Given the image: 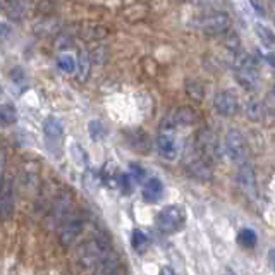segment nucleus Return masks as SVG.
Returning a JSON list of instances; mask_svg holds the SVG:
<instances>
[{"label": "nucleus", "instance_id": "f257e3e1", "mask_svg": "<svg viewBox=\"0 0 275 275\" xmlns=\"http://www.w3.org/2000/svg\"><path fill=\"white\" fill-rule=\"evenodd\" d=\"M110 251H114L112 244L109 243V239L102 238V236H95V238L88 239L86 243H83L78 249V260L85 269L92 270L103 256H107Z\"/></svg>", "mask_w": 275, "mask_h": 275}, {"label": "nucleus", "instance_id": "f03ea898", "mask_svg": "<svg viewBox=\"0 0 275 275\" xmlns=\"http://www.w3.org/2000/svg\"><path fill=\"white\" fill-rule=\"evenodd\" d=\"M258 59L251 54H241L236 59V78L244 90H255L258 85Z\"/></svg>", "mask_w": 275, "mask_h": 275}, {"label": "nucleus", "instance_id": "7ed1b4c3", "mask_svg": "<svg viewBox=\"0 0 275 275\" xmlns=\"http://www.w3.org/2000/svg\"><path fill=\"white\" fill-rule=\"evenodd\" d=\"M186 225V212L179 205H167L156 214V227L163 234H176Z\"/></svg>", "mask_w": 275, "mask_h": 275}, {"label": "nucleus", "instance_id": "20e7f679", "mask_svg": "<svg viewBox=\"0 0 275 275\" xmlns=\"http://www.w3.org/2000/svg\"><path fill=\"white\" fill-rule=\"evenodd\" d=\"M184 165H186V170L189 172V176L194 177V179L208 181L212 177V162L205 155H201V152L194 145L187 150Z\"/></svg>", "mask_w": 275, "mask_h": 275}, {"label": "nucleus", "instance_id": "39448f33", "mask_svg": "<svg viewBox=\"0 0 275 275\" xmlns=\"http://www.w3.org/2000/svg\"><path fill=\"white\" fill-rule=\"evenodd\" d=\"M85 229V220L79 214H67L61 222V232H59V241L62 246H71L72 243L81 236Z\"/></svg>", "mask_w": 275, "mask_h": 275}, {"label": "nucleus", "instance_id": "423d86ee", "mask_svg": "<svg viewBox=\"0 0 275 275\" xmlns=\"http://www.w3.org/2000/svg\"><path fill=\"white\" fill-rule=\"evenodd\" d=\"M225 153L232 162H246L248 158V146L238 129H229L225 134Z\"/></svg>", "mask_w": 275, "mask_h": 275}, {"label": "nucleus", "instance_id": "0eeeda50", "mask_svg": "<svg viewBox=\"0 0 275 275\" xmlns=\"http://www.w3.org/2000/svg\"><path fill=\"white\" fill-rule=\"evenodd\" d=\"M238 184L249 198H256V194H258V186H256L255 169H253V165L248 162V160L239 163V167H238Z\"/></svg>", "mask_w": 275, "mask_h": 275}, {"label": "nucleus", "instance_id": "6e6552de", "mask_svg": "<svg viewBox=\"0 0 275 275\" xmlns=\"http://www.w3.org/2000/svg\"><path fill=\"white\" fill-rule=\"evenodd\" d=\"M214 107L218 116L232 117L239 110V100L232 92H218L214 96Z\"/></svg>", "mask_w": 275, "mask_h": 275}, {"label": "nucleus", "instance_id": "1a4fd4ad", "mask_svg": "<svg viewBox=\"0 0 275 275\" xmlns=\"http://www.w3.org/2000/svg\"><path fill=\"white\" fill-rule=\"evenodd\" d=\"M201 30L205 34H210V36H217V34H224L225 31L231 28V19H229L227 14L217 12L212 14V16L201 19Z\"/></svg>", "mask_w": 275, "mask_h": 275}, {"label": "nucleus", "instance_id": "9d476101", "mask_svg": "<svg viewBox=\"0 0 275 275\" xmlns=\"http://www.w3.org/2000/svg\"><path fill=\"white\" fill-rule=\"evenodd\" d=\"M198 150L201 152V155H205L208 160H214L220 155V150H218V141L215 138V134L210 129H201L196 136V143H194Z\"/></svg>", "mask_w": 275, "mask_h": 275}, {"label": "nucleus", "instance_id": "9b49d317", "mask_svg": "<svg viewBox=\"0 0 275 275\" xmlns=\"http://www.w3.org/2000/svg\"><path fill=\"white\" fill-rule=\"evenodd\" d=\"M43 134L50 150H54L55 146H61L62 139H64V127H62L61 121L55 117H47V121L43 122Z\"/></svg>", "mask_w": 275, "mask_h": 275}, {"label": "nucleus", "instance_id": "f8f14e48", "mask_svg": "<svg viewBox=\"0 0 275 275\" xmlns=\"http://www.w3.org/2000/svg\"><path fill=\"white\" fill-rule=\"evenodd\" d=\"M156 150H158V155L162 158L165 160L177 158V143L172 131H165V129L160 131V134L156 136Z\"/></svg>", "mask_w": 275, "mask_h": 275}, {"label": "nucleus", "instance_id": "ddd939ff", "mask_svg": "<svg viewBox=\"0 0 275 275\" xmlns=\"http://www.w3.org/2000/svg\"><path fill=\"white\" fill-rule=\"evenodd\" d=\"M14 212V189L12 181L5 179L0 184V220H7Z\"/></svg>", "mask_w": 275, "mask_h": 275}, {"label": "nucleus", "instance_id": "4468645a", "mask_svg": "<svg viewBox=\"0 0 275 275\" xmlns=\"http://www.w3.org/2000/svg\"><path fill=\"white\" fill-rule=\"evenodd\" d=\"M121 262L117 258L116 251H110L107 256H103L98 263L92 269L93 275H119Z\"/></svg>", "mask_w": 275, "mask_h": 275}, {"label": "nucleus", "instance_id": "2eb2a0df", "mask_svg": "<svg viewBox=\"0 0 275 275\" xmlns=\"http://www.w3.org/2000/svg\"><path fill=\"white\" fill-rule=\"evenodd\" d=\"M141 194L146 203H156V201H160V198L163 196V183L158 177H150V179L145 181V184H143Z\"/></svg>", "mask_w": 275, "mask_h": 275}, {"label": "nucleus", "instance_id": "dca6fc26", "mask_svg": "<svg viewBox=\"0 0 275 275\" xmlns=\"http://www.w3.org/2000/svg\"><path fill=\"white\" fill-rule=\"evenodd\" d=\"M17 122V110L12 103H0V126L10 127Z\"/></svg>", "mask_w": 275, "mask_h": 275}, {"label": "nucleus", "instance_id": "f3484780", "mask_svg": "<svg viewBox=\"0 0 275 275\" xmlns=\"http://www.w3.org/2000/svg\"><path fill=\"white\" fill-rule=\"evenodd\" d=\"M236 239H238V244L244 249H253L258 244V236H256V232L249 227L241 229V231L238 232V238Z\"/></svg>", "mask_w": 275, "mask_h": 275}, {"label": "nucleus", "instance_id": "a211bd4d", "mask_svg": "<svg viewBox=\"0 0 275 275\" xmlns=\"http://www.w3.org/2000/svg\"><path fill=\"white\" fill-rule=\"evenodd\" d=\"M131 246H133V249L136 253H145L150 246L148 236L143 231H139V229H134L133 234H131Z\"/></svg>", "mask_w": 275, "mask_h": 275}, {"label": "nucleus", "instance_id": "6ab92c4d", "mask_svg": "<svg viewBox=\"0 0 275 275\" xmlns=\"http://www.w3.org/2000/svg\"><path fill=\"white\" fill-rule=\"evenodd\" d=\"M246 116H248V119L258 122L265 116V105H262L258 100H249L248 105H246Z\"/></svg>", "mask_w": 275, "mask_h": 275}, {"label": "nucleus", "instance_id": "aec40b11", "mask_svg": "<svg viewBox=\"0 0 275 275\" xmlns=\"http://www.w3.org/2000/svg\"><path fill=\"white\" fill-rule=\"evenodd\" d=\"M59 69L64 71L65 74H74L76 69H78V64H76V59L72 57L71 54H61L57 59Z\"/></svg>", "mask_w": 275, "mask_h": 275}, {"label": "nucleus", "instance_id": "412c9836", "mask_svg": "<svg viewBox=\"0 0 275 275\" xmlns=\"http://www.w3.org/2000/svg\"><path fill=\"white\" fill-rule=\"evenodd\" d=\"M255 30H256V34H258L260 41L263 43V47L272 48L274 47V31L270 30V28L263 26V24H256Z\"/></svg>", "mask_w": 275, "mask_h": 275}, {"label": "nucleus", "instance_id": "4be33fe9", "mask_svg": "<svg viewBox=\"0 0 275 275\" xmlns=\"http://www.w3.org/2000/svg\"><path fill=\"white\" fill-rule=\"evenodd\" d=\"M174 122V126H187V124H191L194 121V114L191 112L189 109H181L176 112V116H174V119H170Z\"/></svg>", "mask_w": 275, "mask_h": 275}, {"label": "nucleus", "instance_id": "5701e85b", "mask_svg": "<svg viewBox=\"0 0 275 275\" xmlns=\"http://www.w3.org/2000/svg\"><path fill=\"white\" fill-rule=\"evenodd\" d=\"M186 92H187V95H189L191 98L201 100V98H203L205 88L201 86L200 81H196V79H189V81L186 83Z\"/></svg>", "mask_w": 275, "mask_h": 275}, {"label": "nucleus", "instance_id": "b1692460", "mask_svg": "<svg viewBox=\"0 0 275 275\" xmlns=\"http://www.w3.org/2000/svg\"><path fill=\"white\" fill-rule=\"evenodd\" d=\"M71 156L74 158V162L78 163L79 167L88 165V155H86V152L78 145V143H72L71 145Z\"/></svg>", "mask_w": 275, "mask_h": 275}, {"label": "nucleus", "instance_id": "393cba45", "mask_svg": "<svg viewBox=\"0 0 275 275\" xmlns=\"http://www.w3.org/2000/svg\"><path fill=\"white\" fill-rule=\"evenodd\" d=\"M88 129H90V134H92V139L93 141H100V139L105 138V126H103L102 121H92V122L88 124Z\"/></svg>", "mask_w": 275, "mask_h": 275}, {"label": "nucleus", "instance_id": "a878e982", "mask_svg": "<svg viewBox=\"0 0 275 275\" xmlns=\"http://www.w3.org/2000/svg\"><path fill=\"white\" fill-rule=\"evenodd\" d=\"M131 176V179L134 181V183H143L146 177V170L143 169L141 165H138V163H131L129 165V172H127Z\"/></svg>", "mask_w": 275, "mask_h": 275}, {"label": "nucleus", "instance_id": "bb28decb", "mask_svg": "<svg viewBox=\"0 0 275 275\" xmlns=\"http://www.w3.org/2000/svg\"><path fill=\"white\" fill-rule=\"evenodd\" d=\"M90 55H88V52H83L81 54V64H79V78L85 81L86 78H88V74H90Z\"/></svg>", "mask_w": 275, "mask_h": 275}, {"label": "nucleus", "instance_id": "cd10ccee", "mask_svg": "<svg viewBox=\"0 0 275 275\" xmlns=\"http://www.w3.org/2000/svg\"><path fill=\"white\" fill-rule=\"evenodd\" d=\"M133 184H134V181L131 179L129 174H119V186H121V189L124 191V194L133 193Z\"/></svg>", "mask_w": 275, "mask_h": 275}, {"label": "nucleus", "instance_id": "c85d7f7f", "mask_svg": "<svg viewBox=\"0 0 275 275\" xmlns=\"http://www.w3.org/2000/svg\"><path fill=\"white\" fill-rule=\"evenodd\" d=\"M225 45H227L231 50H236V48L239 47V36L238 33H231L227 38H225Z\"/></svg>", "mask_w": 275, "mask_h": 275}, {"label": "nucleus", "instance_id": "c756f323", "mask_svg": "<svg viewBox=\"0 0 275 275\" xmlns=\"http://www.w3.org/2000/svg\"><path fill=\"white\" fill-rule=\"evenodd\" d=\"M249 5L253 7V9L256 10V14H260V16H265V3H263V0H248Z\"/></svg>", "mask_w": 275, "mask_h": 275}, {"label": "nucleus", "instance_id": "7c9ffc66", "mask_svg": "<svg viewBox=\"0 0 275 275\" xmlns=\"http://www.w3.org/2000/svg\"><path fill=\"white\" fill-rule=\"evenodd\" d=\"M3 165H5V153L3 150H0V184L3 181Z\"/></svg>", "mask_w": 275, "mask_h": 275}, {"label": "nucleus", "instance_id": "2f4dec72", "mask_svg": "<svg viewBox=\"0 0 275 275\" xmlns=\"http://www.w3.org/2000/svg\"><path fill=\"white\" fill-rule=\"evenodd\" d=\"M184 2L193 3V5H205V3H208L210 0H184Z\"/></svg>", "mask_w": 275, "mask_h": 275}, {"label": "nucleus", "instance_id": "473e14b6", "mask_svg": "<svg viewBox=\"0 0 275 275\" xmlns=\"http://www.w3.org/2000/svg\"><path fill=\"white\" fill-rule=\"evenodd\" d=\"M160 275H177L176 272H174L170 267H163L162 270H160Z\"/></svg>", "mask_w": 275, "mask_h": 275}, {"label": "nucleus", "instance_id": "72a5a7b5", "mask_svg": "<svg viewBox=\"0 0 275 275\" xmlns=\"http://www.w3.org/2000/svg\"><path fill=\"white\" fill-rule=\"evenodd\" d=\"M225 275H236V272H234L232 269H229V267H227V269H225Z\"/></svg>", "mask_w": 275, "mask_h": 275}, {"label": "nucleus", "instance_id": "f704fd0d", "mask_svg": "<svg viewBox=\"0 0 275 275\" xmlns=\"http://www.w3.org/2000/svg\"><path fill=\"white\" fill-rule=\"evenodd\" d=\"M14 0H0V3H3V5H10Z\"/></svg>", "mask_w": 275, "mask_h": 275}, {"label": "nucleus", "instance_id": "c9c22d12", "mask_svg": "<svg viewBox=\"0 0 275 275\" xmlns=\"http://www.w3.org/2000/svg\"><path fill=\"white\" fill-rule=\"evenodd\" d=\"M270 267H274V249L270 251Z\"/></svg>", "mask_w": 275, "mask_h": 275}, {"label": "nucleus", "instance_id": "e433bc0d", "mask_svg": "<svg viewBox=\"0 0 275 275\" xmlns=\"http://www.w3.org/2000/svg\"><path fill=\"white\" fill-rule=\"evenodd\" d=\"M0 33H2V24H0Z\"/></svg>", "mask_w": 275, "mask_h": 275}]
</instances>
